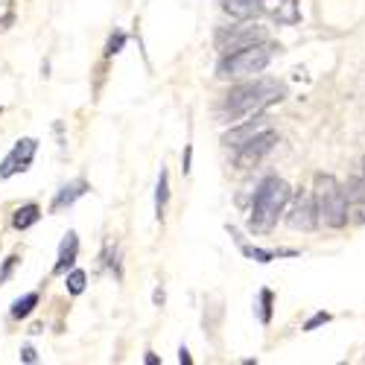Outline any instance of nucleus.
<instances>
[{
    "label": "nucleus",
    "mask_w": 365,
    "mask_h": 365,
    "mask_svg": "<svg viewBox=\"0 0 365 365\" xmlns=\"http://www.w3.org/2000/svg\"><path fill=\"white\" fill-rule=\"evenodd\" d=\"M286 94L284 82L278 79H266V76H249L246 82L234 85L231 91L219 99L216 105V117L223 120V123H240V120H249L254 114H263L269 105L281 103Z\"/></svg>",
    "instance_id": "1"
},
{
    "label": "nucleus",
    "mask_w": 365,
    "mask_h": 365,
    "mask_svg": "<svg viewBox=\"0 0 365 365\" xmlns=\"http://www.w3.org/2000/svg\"><path fill=\"white\" fill-rule=\"evenodd\" d=\"M292 199V187L286 184L281 175H266L251 196V207H249V231L254 234H269L278 225V219L284 214V207Z\"/></svg>",
    "instance_id": "2"
},
{
    "label": "nucleus",
    "mask_w": 365,
    "mask_h": 365,
    "mask_svg": "<svg viewBox=\"0 0 365 365\" xmlns=\"http://www.w3.org/2000/svg\"><path fill=\"white\" fill-rule=\"evenodd\" d=\"M278 50H281L278 44L260 41V44H251V47H242L237 53H228V56H223L216 64V79H249V76H257L269 68V62L275 59Z\"/></svg>",
    "instance_id": "3"
},
{
    "label": "nucleus",
    "mask_w": 365,
    "mask_h": 365,
    "mask_svg": "<svg viewBox=\"0 0 365 365\" xmlns=\"http://www.w3.org/2000/svg\"><path fill=\"white\" fill-rule=\"evenodd\" d=\"M313 193H316V202H318V216L327 228H345L351 223V199L348 190L342 187L333 175L327 173H318L316 181H313Z\"/></svg>",
    "instance_id": "4"
},
{
    "label": "nucleus",
    "mask_w": 365,
    "mask_h": 365,
    "mask_svg": "<svg viewBox=\"0 0 365 365\" xmlns=\"http://www.w3.org/2000/svg\"><path fill=\"white\" fill-rule=\"evenodd\" d=\"M260 41H269V32H266V27H257V24H251V21H242L237 27H223V29H216V36H214L219 56H228V53H237V50L251 47V44H260Z\"/></svg>",
    "instance_id": "5"
},
{
    "label": "nucleus",
    "mask_w": 365,
    "mask_h": 365,
    "mask_svg": "<svg viewBox=\"0 0 365 365\" xmlns=\"http://www.w3.org/2000/svg\"><path fill=\"white\" fill-rule=\"evenodd\" d=\"M278 131L275 129H263L257 138H251L246 147H240L237 152H234V167L237 170H249V167H257V164L266 158V155L278 147Z\"/></svg>",
    "instance_id": "6"
},
{
    "label": "nucleus",
    "mask_w": 365,
    "mask_h": 365,
    "mask_svg": "<svg viewBox=\"0 0 365 365\" xmlns=\"http://www.w3.org/2000/svg\"><path fill=\"white\" fill-rule=\"evenodd\" d=\"M38 152V140L36 138H21L15 140V147L6 152V158L0 161V179H12L18 173H27L32 167V158Z\"/></svg>",
    "instance_id": "7"
},
{
    "label": "nucleus",
    "mask_w": 365,
    "mask_h": 365,
    "mask_svg": "<svg viewBox=\"0 0 365 365\" xmlns=\"http://www.w3.org/2000/svg\"><path fill=\"white\" fill-rule=\"evenodd\" d=\"M322 216H318V202H316V193H298L295 196V205L292 211L286 214V225L295 228V231H316Z\"/></svg>",
    "instance_id": "8"
},
{
    "label": "nucleus",
    "mask_w": 365,
    "mask_h": 365,
    "mask_svg": "<svg viewBox=\"0 0 365 365\" xmlns=\"http://www.w3.org/2000/svg\"><path fill=\"white\" fill-rule=\"evenodd\" d=\"M263 129H269V120H266V114H254V117H249V120H240V123H234L231 126L225 135H223V143L228 149H240V147H246V143L251 140V138H257Z\"/></svg>",
    "instance_id": "9"
},
{
    "label": "nucleus",
    "mask_w": 365,
    "mask_h": 365,
    "mask_svg": "<svg viewBox=\"0 0 365 365\" xmlns=\"http://www.w3.org/2000/svg\"><path fill=\"white\" fill-rule=\"evenodd\" d=\"M91 190V184H88L85 179H73L68 184H62L56 196H53V205H50V214H62V211H68V207H73L79 199Z\"/></svg>",
    "instance_id": "10"
},
{
    "label": "nucleus",
    "mask_w": 365,
    "mask_h": 365,
    "mask_svg": "<svg viewBox=\"0 0 365 365\" xmlns=\"http://www.w3.org/2000/svg\"><path fill=\"white\" fill-rule=\"evenodd\" d=\"M76 257H79V237H76V231H68L59 246V257L53 263V275H68L73 269Z\"/></svg>",
    "instance_id": "11"
},
{
    "label": "nucleus",
    "mask_w": 365,
    "mask_h": 365,
    "mask_svg": "<svg viewBox=\"0 0 365 365\" xmlns=\"http://www.w3.org/2000/svg\"><path fill=\"white\" fill-rule=\"evenodd\" d=\"M223 9L237 21H257L266 12V0H223Z\"/></svg>",
    "instance_id": "12"
},
{
    "label": "nucleus",
    "mask_w": 365,
    "mask_h": 365,
    "mask_svg": "<svg viewBox=\"0 0 365 365\" xmlns=\"http://www.w3.org/2000/svg\"><path fill=\"white\" fill-rule=\"evenodd\" d=\"M266 12L284 27H295L301 21V3L298 0H272V6H266Z\"/></svg>",
    "instance_id": "13"
},
{
    "label": "nucleus",
    "mask_w": 365,
    "mask_h": 365,
    "mask_svg": "<svg viewBox=\"0 0 365 365\" xmlns=\"http://www.w3.org/2000/svg\"><path fill=\"white\" fill-rule=\"evenodd\" d=\"M167 202H170V173L161 164L158 184H155V219L158 223H164V216H167Z\"/></svg>",
    "instance_id": "14"
},
{
    "label": "nucleus",
    "mask_w": 365,
    "mask_h": 365,
    "mask_svg": "<svg viewBox=\"0 0 365 365\" xmlns=\"http://www.w3.org/2000/svg\"><path fill=\"white\" fill-rule=\"evenodd\" d=\"M228 231H231V237H237L242 257H249L254 263H272V260H278V251H269V249H260V246H249V242H242V237L237 234L234 225H228Z\"/></svg>",
    "instance_id": "15"
},
{
    "label": "nucleus",
    "mask_w": 365,
    "mask_h": 365,
    "mask_svg": "<svg viewBox=\"0 0 365 365\" xmlns=\"http://www.w3.org/2000/svg\"><path fill=\"white\" fill-rule=\"evenodd\" d=\"M41 219V207L36 205V202H27V205H21V207H15V214H12V228L15 231H27V228H32Z\"/></svg>",
    "instance_id": "16"
},
{
    "label": "nucleus",
    "mask_w": 365,
    "mask_h": 365,
    "mask_svg": "<svg viewBox=\"0 0 365 365\" xmlns=\"http://www.w3.org/2000/svg\"><path fill=\"white\" fill-rule=\"evenodd\" d=\"M41 301V295L38 292H27V295H21L12 301V307H9V316L18 318V322H24V318H29L32 313H36V307Z\"/></svg>",
    "instance_id": "17"
},
{
    "label": "nucleus",
    "mask_w": 365,
    "mask_h": 365,
    "mask_svg": "<svg viewBox=\"0 0 365 365\" xmlns=\"http://www.w3.org/2000/svg\"><path fill=\"white\" fill-rule=\"evenodd\" d=\"M272 307H275V292L272 290H260L257 292V307H254V313H257L260 325H269L272 322Z\"/></svg>",
    "instance_id": "18"
},
{
    "label": "nucleus",
    "mask_w": 365,
    "mask_h": 365,
    "mask_svg": "<svg viewBox=\"0 0 365 365\" xmlns=\"http://www.w3.org/2000/svg\"><path fill=\"white\" fill-rule=\"evenodd\" d=\"M64 286H68L71 295H82L85 286H88V275L82 269H71L68 275H64Z\"/></svg>",
    "instance_id": "19"
},
{
    "label": "nucleus",
    "mask_w": 365,
    "mask_h": 365,
    "mask_svg": "<svg viewBox=\"0 0 365 365\" xmlns=\"http://www.w3.org/2000/svg\"><path fill=\"white\" fill-rule=\"evenodd\" d=\"M103 260H105V266L114 272V278H117V281L123 278V269H120V254H117V246H114L112 240H108V242H105V249H103Z\"/></svg>",
    "instance_id": "20"
},
{
    "label": "nucleus",
    "mask_w": 365,
    "mask_h": 365,
    "mask_svg": "<svg viewBox=\"0 0 365 365\" xmlns=\"http://www.w3.org/2000/svg\"><path fill=\"white\" fill-rule=\"evenodd\" d=\"M126 38H129V36H126V32H120V29L112 32V36H108V41H105V50H103V53H105V59L117 56V53L126 47Z\"/></svg>",
    "instance_id": "21"
},
{
    "label": "nucleus",
    "mask_w": 365,
    "mask_h": 365,
    "mask_svg": "<svg viewBox=\"0 0 365 365\" xmlns=\"http://www.w3.org/2000/svg\"><path fill=\"white\" fill-rule=\"evenodd\" d=\"M15 24V3L12 0H0V29H9Z\"/></svg>",
    "instance_id": "22"
},
{
    "label": "nucleus",
    "mask_w": 365,
    "mask_h": 365,
    "mask_svg": "<svg viewBox=\"0 0 365 365\" xmlns=\"http://www.w3.org/2000/svg\"><path fill=\"white\" fill-rule=\"evenodd\" d=\"M330 318H333V316H330V313H325V310H318V313H313V316L307 318V322H304V327H301V330H304V333H310V330H316V327L327 325Z\"/></svg>",
    "instance_id": "23"
},
{
    "label": "nucleus",
    "mask_w": 365,
    "mask_h": 365,
    "mask_svg": "<svg viewBox=\"0 0 365 365\" xmlns=\"http://www.w3.org/2000/svg\"><path fill=\"white\" fill-rule=\"evenodd\" d=\"M18 263H21L18 254H9V257L3 260V266H0V284H6L9 278H12V272H15Z\"/></svg>",
    "instance_id": "24"
},
{
    "label": "nucleus",
    "mask_w": 365,
    "mask_h": 365,
    "mask_svg": "<svg viewBox=\"0 0 365 365\" xmlns=\"http://www.w3.org/2000/svg\"><path fill=\"white\" fill-rule=\"evenodd\" d=\"M351 223L365 225V199L362 202H351Z\"/></svg>",
    "instance_id": "25"
},
{
    "label": "nucleus",
    "mask_w": 365,
    "mask_h": 365,
    "mask_svg": "<svg viewBox=\"0 0 365 365\" xmlns=\"http://www.w3.org/2000/svg\"><path fill=\"white\" fill-rule=\"evenodd\" d=\"M190 170H193V147L187 143L184 152H181V173H184V175H190Z\"/></svg>",
    "instance_id": "26"
},
{
    "label": "nucleus",
    "mask_w": 365,
    "mask_h": 365,
    "mask_svg": "<svg viewBox=\"0 0 365 365\" xmlns=\"http://www.w3.org/2000/svg\"><path fill=\"white\" fill-rule=\"evenodd\" d=\"M21 362L36 365V362H38V351L32 348V345H24V348H21Z\"/></svg>",
    "instance_id": "27"
},
{
    "label": "nucleus",
    "mask_w": 365,
    "mask_h": 365,
    "mask_svg": "<svg viewBox=\"0 0 365 365\" xmlns=\"http://www.w3.org/2000/svg\"><path fill=\"white\" fill-rule=\"evenodd\" d=\"M164 301H167V292H164V286L158 284V286L152 290V304H155V307H164Z\"/></svg>",
    "instance_id": "28"
},
{
    "label": "nucleus",
    "mask_w": 365,
    "mask_h": 365,
    "mask_svg": "<svg viewBox=\"0 0 365 365\" xmlns=\"http://www.w3.org/2000/svg\"><path fill=\"white\" fill-rule=\"evenodd\" d=\"M179 362L181 365H193V357H190V351H187V345L179 348Z\"/></svg>",
    "instance_id": "29"
},
{
    "label": "nucleus",
    "mask_w": 365,
    "mask_h": 365,
    "mask_svg": "<svg viewBox=\"0 0 365 365\" xmlns=\"http://www.w3.org/2000/svg\"><path fill=\"white\" fill-rule=\"evenodd\" d=\"M143 362H147V365H158V362H161V357H158L155 351H147V357H143Z\"/></svg>",
    "instance_id": "30"
},
{
    "label": "nucleus",
    "mask_w": 365,
    "mask_h": 365,
    "mask_svg": "<svg viewBox=\"0 0 365 365\" xmlns=\"http://www.w3.org/2000/svg\"><path fill=\"white\" fill-rule=\"evenodd\" d=\"M360 175H362V181H365V155H362V173Z\"/></svg>",
    "instance_id": "31"
},
{
    "label": "nucleus",
    "mask_w": 365,
    "mask_h": 365,
    "mask_svg": "<svg viewBox=\"0 0 365 365\" xmlns=\"http://www.w3.org/2000/svg\"><path fill=\"white\" fill-rule=\"evenodd\" d=\"M0 112H3V108H0Z\"/></svg>",
    "instance_id": "32"
}]
</instances>
